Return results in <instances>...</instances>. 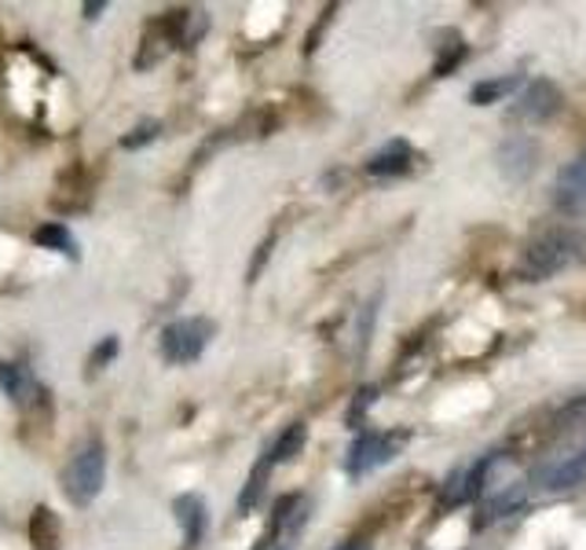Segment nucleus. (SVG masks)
<instances>
[{
	"label": "nucleus",
	"instance_id": "f257e3e1",
	"mask_svg": "<svg viewBox=\"0 0 586 550\" xmlns=\"http://www.w3.org/2000/svg\"><path fill=\"white\" fill-rule=\"evenodd\" d=\"M586 257V235L579 228H546L521 249L517 257V279L524 283H546L554 275L568 272Z\"/></svg>",
	"mask_w": 586,
	"mask_h": 550
},
{
	"label": "nucleus",
	"instance_id": "f03ea898",
	"mask_svg": "<svg viewBox=\"0 0 586 550\" xmlns=\"http://www.w3.org/2000/svg\"><path fill=\"white\" fill-rule=\"evenodd\" d=\"M106 481V448L103 440H89L63 470V496L74 507H89L95 496L103 492Z\"/></svg>",
	"mask_w": 586,
	"mask_h": 550
},
{
	"label": "nucleus",
	"instance_id": "7ed1b4c3",
	"mask_svg": "<svg viewBox=\"0 0 586 550\" xmlns=\"http://www.w3.org/2000/svg\"><path fill=\"white\" fill-rule=\"evenodd\" d=\"M209 319H176L162 330V356L169 364H195L209 345Z\"/></svg>",
	"mask_w": 586,
	"mask_h": 550
},
{
	"label": "nucleus",
	"instance_id": "20e7f679",
	"mask_svg": "<svg viewBox=\"0 0 586 550\" xmlns=\"http://www.w3.org/2000/svg\"><path fill=\"white\" fill-rule=\"evenodd\" d=\"M407 445V434L392 429V434H363L356 445L349 448V459H345V470L352 477L374 473L378 466H385L400 456V448Z\"/></svg>",
	"mask_w": 586,
	"mask_h": 550
},
{
	"label": "nucleus",
	"instance_id": "39448f33",
	"mask_svg": "<svg viewBox=\"0 0 586 550\" xmlns=\"http://www.w3.org/2000/svg\"><path fill=\"white\" fill-rule=\"evenodd\" d=\"M549 202H554V210L561 217H572V221L586 217V151L576 154V159L557 173Z\"/></svg>",
	"mask_w": 586,
	"mask_h": 550
},
{
	"label": "nucleus",
	"instance_id": "423d86ee",
	"mask_svg": "<svg viewBox=\"0 0 586 550\" xmlns=\"http://www.w3.org/2000/svg\"><path fill=\"white\" fill-rule=\"evenodd\" d=\"M561 103H565L561 89L554 85V81L539 78V81H532V85H524V92L517 95V106H513V114L528 125H543L561 111Z\"/></svg>",
	"mask_w": 586,
	"mask_h": 550
},
{
	"label": "nucleus",
	"instance_id": "0eeeda50",
	"mask_svg": "<svg viewBox=\"0 0 586 550\" xmlns=\"http://www.w3.org/2000/svg\"><path fill=\"white\" fill-rule=\"evenodd\" d=\"M535 485L546 488V492H568V488L586 485V448L543 466V470L535 473Z\"/></svg>",
	"mask_w": 586,
	"mask_h": 550
},
{
	"label": "nucleus",
	"instance_id": "6e6552de",
	"mask_svg": "<svg viewBox=\"0 0 586 550\" xmlns=\"http://www.w3.org/2000/svg\"><path fill=\"white\" fill-rule=\"evenodd\" d=\"M539 162V147L528 136H510L498 147V170L506 173V181H528Z\"/></svg>",
	"mask_w": 586,
	"mask_h": 550
},
{
	"label": "nucleus",
	"instance_id": "1a4fd4ad",
	"mask_svg": "<svg viewBox=\"0 0 586 550\" xmlns=\"http://www.w3.org/2000/svg\"><path fill=\"white\" fill-rule=\"evenodd\" d=\"M414 162H418V154H414L411 143H407V140H392L378 154H370V159H367V173L370 176H403V173L414 170Z\"/></svg>",
	"mask_w": 586,
	"mask_h": 550
},
{
	"label": "nucleus",
	"instance_id": "9d476101",
	"mask_svg": "<svg viewBox=\"0 0 586 550\" xmlns=\"http://www.w3.org/2000/svg\"><path fill=\"white\" fill-rule=\"evenodd\" d=\"M0 389L8 393V400L16 408H33L41 400V386L33 381V375L19 364H4L0 360Z\"/></svg>",
	"mask_w": 586,
	"mask_h": 550
},
{
	"label": "nucleus",
	"instance_id": "9b49d317",
	"mask_svg": "<svg viewBox=\"0 0 586 550\" xmlns=\"http://www.w3.org/2000/svg\"><path fill=\"white\" fill-rule=\"evenodd\" d=\"M173 510H176V521H181V529H184V543L198 547L202 536H206V503H202L198 496H181L173 503Z\"/></svg>",
	"mask_w": 586,
	"mask_h": 550
},
{
	"label": "nucleus",
	"instance_id": "f8f14e48",
	"mask_svg": "<svg viewBox=\"0 0 586 550\" xmlns=\"http://www.w3.org/2000/svg\"><path fill=\"white\" fill-rule=\"evenodd\" d=\"M30 540L38 550H55L59 547V513L52 507H38L30 518Z\"/></svg>",
	"mask_w": 586,
	"mask_h": 550
},
{
	"label": "nucleus",
	"instance_id": "ddd939ff",
	"mask_svg": "<svg viewBox=\"0 0 586 550\" xmlns=\"http://www.w3.org/2000/svg\"><path fill=\"white\" fill-rule=\"evenodd\" d=\"M271 456H260V462L249 470V481L243 488V496H238V513H249L257 507V499L265 496V485H268V477H271Z\"/></svg>",
	"mask_w": 586,
	"mask_h": 550
},
{
	"label": "nucleus",
	"instance_id": "4468645a",
	"mask_svg": "<svg viewBox=\"0 0 586 550\" xmlns=\"http://www.w3.org/2000/svg\"><path fill=\"white\" fill-rule=\"evenodd\" d=\"M305 440H308V426L305 422H290L282 429V437L275 440V448L268 451L271 462H290L301 456V448H305Z\"/></svg>",
	"mask_w": 586,
	"mask_h": 550
},
{
	"label": "nucleus",
	"instance_id": "2eb2a0df",
	"mask_svg": "<svg viewBox=\"0 0 586 550\" xmlns=\"http://www.w3.org/2000/svg\"><path fill=\"white\" fill-rule=\"evenodd\" d=\"M33 243L44 246V249H55V254H78V243L74 235L66 232V224H41L38 232H33Z\"/></svg>",
	"mask_w": 586,
	"mask_h": 550
},
{
	"label": "nucleus",
	"instance_id": "dca6fc26",
	"mask_svg": "<svg viewBox=\"0 0 586 550\" xmlns=\"http://www.w3.org/2000/svg\"><path fill=\"white\" fill-rule=\"evenodd\" d=\"M521 85V78L517 74H510V78H495V81H481V85H473L470 92V100L476 106H487V103H498L502 95H510V92H517Z\"/></svg>",
	"mask_w": 586,
	"mask_h": 550
},
{
	"label": "nucleus",
	"instance_id": "f3484780",
	"mask_svg": "<svg viewBox=\"0 0 586 550\" xmlns=\"http://www.w3.org/2000/svg\"><path fill=\"white\" fill-rule=\"evenodd\" d=\"M524 503V492L521 488H510V492H502V496H492L487 499V507H484V518L476 521V524H492L498 518H506V513H517Z\"/></svg>",
	"mask_w": 586,
	"mask_h": 550
},
{
	"label": "nucleus",
	"instance_id": "a211bd4d",
	"mask_svg": "<svg viewBox=\"0 0 586 550\" xmlns=\"http://www.w3.org/2000/svg\"><path fill=\"white\" fill-rule=\"evenodd\" d=\"M158 133H162V125H158V122H140V125L133 129V133L122 136V147H125V151H136V147H143V143H151Z\"/></svg>",
	"mask_w": 586,
	"mask_h": 550
},
{
	"label": "nucleus",
	"instance_id": "6ab92c4d",
	"mask_svg": "<svg viewBox=\"0 0 586 550\" xmlns=\"http://www.w3.org/2000/svg\"><path fill=\"white\" fill-rule=\"evenodd\" d=\"M465 59V44L462 41H451L448 48H444V55L436 59V78H448L454 67H459Z\"/></svg>",
	"mask_w": 586,
	"mask_h": 550
},
{
	"label": "nucleus",
	"instance_id": "aec40b11",
	"mask_svg": "<svg viewBox=\"0 0 586 550\" xmlns=\"http://www.w3.org/2000/svg\"><path fill=\"white\" fill-rule=\"evenodd\" d=\"M374 400H378V389H374V386H363L360 393H356V404L349 408V422H352V426H360V422H363V415H367V408H370V404H374Z\"/></svg>",
	"mask_w": 586,
	"mask_h": 550
},
{
	"label": "nucleus",
	"instance_id": "412c9836",
	"mask_svg": "<svg viewBox=\"0 0 586 550\" xmlns=\"http://www.w3.org/2000/svg\"><path fill=\"white\" fill-rule=\"evenodd\" d=\"M114 353H117V338H103L100 349L92 353V367H95V370L106 367V364H111V356H114Z\"/></svg>",
	"mask_w": 586,
	"mask_h": 550
},
{
	"label": "nucleus",
	"instance_id": "4be33fe9",
	"mask_svg": "<svg viewBox=\"0 0 586 550\" xmlns=\"http://www.w3.org/2000/svg\"><path fill=\"white\" fill-rule=\"evenodd\" d=\"M268 254H271V238H265V243H260L257 265H254V268H249V283H254V279H257V275H260V268H265V261H268Z\"/></svg>",
	"mask_w": 586,
	"mask_h": 550
},
{
	"label": "nucleus",
	"instance_id": "5701e85b",
	"mask_svg": "<svg viewBox=\"0 0 586 550\" xmlns=\"http://www.w3.org/2000/svg\"><path fill=\"white\" fill-rule=\"evenodd\" d=\"M85 11H89V19H95L103 11V4H85Z\"/></svg>",
	"mask_w": 586,
	"mask_h": 550
},
{
	"label": "nucleus",
	"instance_id": "b1692460",
	"mask_svg": "<svg viewBox=\"0 0 586 550\" xmlns=\"http://www.w3.org/2000/svg\"><path fill=\"white\" fill-rule=\"evenodd\" d=\"M338 550H370L367 543H345V547H338Z\"/></svg>",
	"mask_w": 586,
	"mask_h": 550
},
{
	"label": "nucleus",
	"instance_id": "393cba45",
	"mask_svg": "<svg viewBox=\"0 0 586 550\" xmlns=\"http://www.w3.org/2000/svg\"><path fill=\"white\" fill-rule=\"evenodd\" d=\"M576 411H586V397H583V400L576 404Z\"/></svg>",
	"mask_w": 586,
	"mask_h": 550
}]
</instances>
